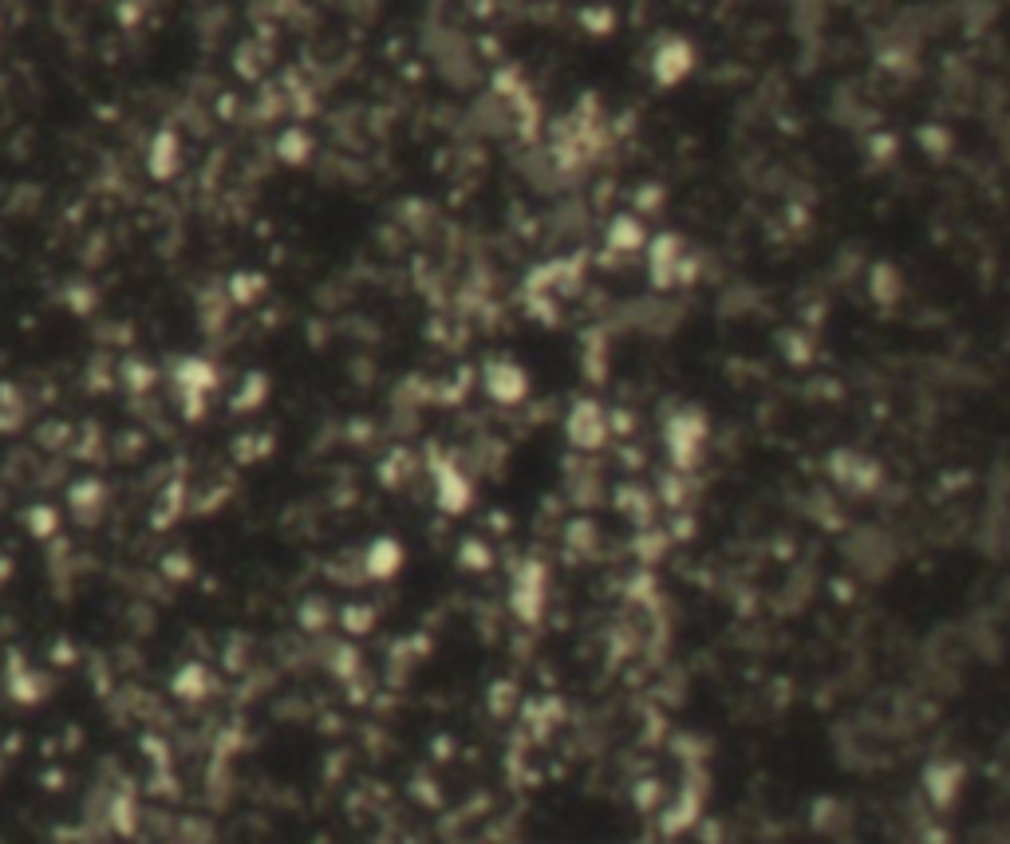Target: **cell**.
Returning <instances> with one entry per match:
<instances>
[{"label": "cell", "mask_w": 1010, "mask_h": 844, "mask_svg": "<svg viewBox=\"0 0 1010 844\" xmlns=\"http://www.w3.org/2000/svg\"><path fill=\"white\" fill-rule=\"evenodd\" d=\"M434 501H439V510H446V513H462L474 501L470 478H466L454 461H439V466H434Z\"/></svg>", "instance_id": "7"}, {"label": "cell", "mask_w": 1010, "mask_h": 844, "mask_svg": "<svg viewBox=\"0 0 1010 844\" xmlns=\"http://www.w3.org/2000/svg\"><path fill=\"white\" fill-rule=\"evenodd\" d=\"M609 431L612 419L597 399H577L569 407V414H565V434H569V442L577 450H600L609 442Z\"/></svg>", "instance_id": "2"}, {"label": "cell", "mask_w": 1010, "mask_h": 844, "mask_svg": "<svg viewBox=\"0 0 1010 844\" xmlns=\"http://www.w3.org/2000/svg\"><path fill=\"white\" fill-rule=\"evenodd\" d=\"M955 777H960V769H955V766L932 769V774H928V794H932L935 801H952L955 789H960V782H955Z\"/></svg>", "instance_id": "14"}, {"label": "cell", "mask_w": 1010, "mask_h": 844, "mask_svg": "<svg viewBox=\"0 0 1010 844\" xmlns=\"http://www.w3.org/2000/svg\"><path fill=\"white\" fill-rule=\"evenodd\" d=\"M530 372L521 364H513V360H493V364H486V372H481V391L490 395L498 407H518L530 399Z\"/></svg>", "instance_id": "4"}, {"label": "cell", "mask_w": 1010, "mask_h": 844, "mask_svg": "<svg viewBox=\"0 0 1010 844\" xmlns=\"http://www.w3.org/2000/svg\"><path fill=\"white\" fill-rule=\"evenodd\" d=\"M833 474H837V481H841V486H849V490H873L876 478H881L876 461L856 458V454H837V458H833Z\"/></svg>", "instance_id": "10"}, {"label": "cell", "mask_w": 1010, "mask_h": 844, "mask_svg": "<svg viewBox=\"0 0 1010 844\" xmlns=\"http://www.w3.org/2000/svg\"><path fill=\"white\" fill-rule=\"evenodd\" d=\"M170 687H174L178 698H186V703H197V698H202V695L209 691V675H206V668H202V663H190V668L178 671Z\"/></svg>", "instance_id": "13"}, {"label": "cell", "mask_w": 1010, "mask_h": 844, "mask_svg": "<svg viewBox=\"0 0 1010 844\" xmlns=\"http://www.w3.org/2000/svg\"><path fill=\"white\" fill-rule=\"evenodd\" d=\"M545 592H549V580H545V569L537 560H525L518 572H513V589H510V604L513 616L533 624L545 612Z\"/></svg>", "instance_id": "5"}, {"label": "cell", "mask_w": 1010, "mask_h": 844, "mask_svg": "<svg viewBox=\"0 0 1010 844\" xmlns=\"http://www.w3.org/2000/svg\"><path fill=\"white\" fill-rule=\"evenodd\" d=\"M29 525H36V533H39V537H48V533L56 529V513H52V510H44V505H39V510H32V513H29Z\"/></svg>", "instance_id": "17"}, {"label": "cell", "mask_w": 1010, "mask_h": 844, "mask_svg": "<svg viewBox=\"0 0 1010 844\" xmlns=\"http://www.w3.org/2000/svg\"><path fill=\"white\" fill-rule=\"evenodd\" d=\"M900 288H904V276L896 265L881 261V265L869 269V293H873L876 305H893V300H900Z\"/></svg>", "instance_id": "11"}, {"label": "cell", "mask_w": 1010, "mask_h": 844, "mask_svg": "<svg viewBox=\"0 0 1010 844\" xmlns=\"http://www.w3.org/2000/svg\"><path fill=\"white\" fill-rule=\"evenodd\" d=\"M604 246H609L612 253H639V249L648 246V229H644L639 214L612 217L609 229H604Z\"/></svg>", "instance_id": "8"}, {"label": "cell", "mask_w": 1010, "mask_h": 844, "mask_svg": "<svg viewBox=\"0 0 1010 844\" xmlns=\"http://www.w3.org/2000/svg\"><path fill=\"white\" fill-rule=\"evenodd\" d=\"M648 71L659 88H679V83L695 71V48H691V39H683V36L659 39L656 48H651Z\"/></svg>", "instance_id": "3"}, {"label": "cell", "mask_w": 1010, "mask_h": 844, "mask_svg": "<svg viewBox=\"0 0 1010 844\" xmlns=\"http://www.w3.org/2000/svg\"><path fill=\"white\" fill-rule=\"evenodd\" d=\"M343 628L367 631V628H372V608H363V604H352V608L343 612Z\"/></svg>", "instance_id": "16"}, {"label": "cell", "mask_w": 1010, "mask_h": 844, "mask_svg": "<svg viewBox=\"0 0 1010 844\" xmlns=\"http://www.w3.org/2000/svg\"><path fill=\"white\" fill-rule=\"evenodd\" d=\"M402 569V545L395 537H379L363 552V572L372 580H391Z\"/></svg>", "instance_id": "9"}, {"label": "cell", "mask_w": 1010, "mask_h": 844, "mask_svg": "<svg viewBox=\"0 0 1010 844\" xmlns=\"http://www.w3.org/2000/svg\"><path fill=\"white\" fill-rule=\"evenodd\" d=\"M636 206H639V209H656V206H659V186H639Z\"/></svg>", "instance_id": "18"}, {"label": "cell", "mask_w": 1010, "mask_h": 844, "mask_svg": "<svg viewBox=\"0 0 1010 844\" xmlns=\"http://www.w3.org/2000/svg\"><path fill=\"white\" fill-rule=\"evenodd\" d=\"M916 142H920V150L928 158H935V162H943V158L952 155V147H955V138H952V130L947 127H940V123H923L920 130H916Z\"/></svg>", "instance_id": "12"}, {"label": "cell", "mask_w": 1010, "mask_h": 844, "mask_svg": "<svg viewBox=\"0 0 1010 844\" xmlns=\"http://www.w3.org/2000/svg\"><path fill=\"white\" fill-rule=\"evenodd\" d=\"M648 273L659 288H671L679 281V265H683V241L676 233L648 237Z\"/></svg>", "instance_id": "6"}, {"label": "cell", "mask_w": 1010, "mask_h": 844, "mask_svg": "<svg viewBox=\"0 0 1010 844\" xmlns=\"http://www.w3.org/2000/svg\"><path fill=\"white\" fill-rule=\"evenodd\" d=\"M706 431H711V426H706L703 411H695V407H683V411L671 414L668 426H663V446H668L676 470H691V466L703 458Z\"/></svg>", "instance_id": "1"}, {"label": "cell", "mask_w": 1010, "mask_h": 844, "mask_svg": "<svg viewBox=\"0 0 1010 844\" xmlns=\"http://www.w3.org/2000/svg\"><path fill=\"white\" fill-rule=\"evenodd\" d=\"M462 564H470V569H486V564H490V549H486L481 540H466V545H462Z\"/></svg>", "instance_id": "15"}]
</instances>
